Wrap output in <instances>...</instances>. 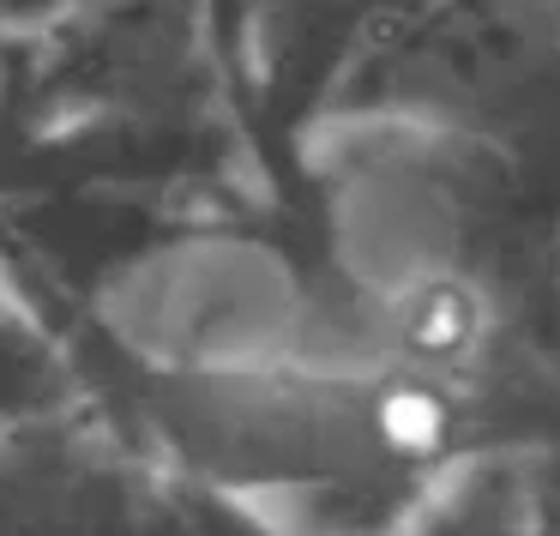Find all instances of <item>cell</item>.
I'll use <instances>...</instances> for the list:
<instances>
[]
</instances>
